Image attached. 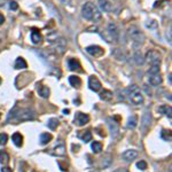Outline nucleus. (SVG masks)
<instances>
[{"instance_id":"obj_1","label":"nucleus","mask_w":172,"mask_h":172,"mask_svg":"<svg viewBox=\"0 0 172 172\" xmlns=\"http://www.w3.org/2000/svg\"><path fill=\"white\" fill-rule=\"evenodd\" d=\"M36 118V111L32 108H23L20 109L17 106H14V108L9 111V115L7 117V122L12 121H17V122H23V121H32Z\"/></svg>"},{"instance_id":"obj_2","label":"nucleus","mask_w":172,"mask_h":172,"mask_svg":"<svg viewBox=\"0 0 172 172\" xmlns=\"http://www.w3.org/2000/svg\"><path fill=\"white\" fill-rule=\"evenodd\" d=\"M81 15L84 19L89 20V21H94L98 22L101 20V13L98 9L97 6L92 3H85L81 7Z\"/></svg>"},{"instance_id":"obj_3","label":"nucleus","mask_w":172,"mask_h":172,"mask_svg":"<svg viewBox=\"0 0 172 172\" xmlns=\"http://www.w3.org/2000/svg\"><path fill=\"white\" fill-rule=\"evenodd\" d=\"M127 35H129V38L132 40V43H133V45L135 47H139V46H141L145 43V35H143V32L135 25H131L127 29Z\"/></svg>"},{"instance_id":"obj_4","label":"nucleus","mask_w":172,"mask_h":172,"mask_svg":"<svg viewBox=\"0 0 172 172\" xmlns=\"http://www.w3.org/2000/svg\"><path fill=\"white\" fill-rule=\"evenodd\" d=\"M102 37L108 41V43H117L119 39V30L115 23H109L107 25V29L102 33Z\"/></svg>"},{"instance_id":"obj_5","label":"nucleus","mask_w":172,"mask_h":172,"mask_svg":"<svg viewBox=\"0 0 172 172\" xmlns=\"http://www.w3.org/2000/svg\"><path fill=\"white\" fill-rule=\"evenodd\" d=\"M129 99H130V101H131L133 105H135V106L141 105V103L143 102V95H142V93L140 92V90L135 85H133L132 89H130Z\"/></svg>"},{"instance_id":"obj_6","label":"nucleus","mask_w":172,"mask_h":172,"mask_svg":"<svg viewBox=\"0 0 172 172\" xmlns=\"http://www.w3.org/2000/svg\"><path fill=\"white\" fill-rule=\"evenodd\" d=\"M53 46H54V49L57 54L62 55L64 52H65V48H67V44H65V40L63 38H56L54 41H52Z\"/></svg>"},{"instance_id":"obj_7","label":"nucleus","mask_w":172,"mask_h":172,"mask_svg":"<svg viewBox=\"0 0 172 172\" xmlns=\"http://www.w3.org/2000/svg\"><path fill=\"white\" fill-rule=\"evenodd\" d=\"M146 60L153 65V64H158L161 63V55L158 52L156 51H149L147 54H146Z\"/></svg>"},{"instance_id":"obj_8","label":"nucleus","mask_w":172,"mask_h":172,"mask_svg":"<svg viewBox=\"0 0 172 172\" xmlns=\"http://www.w3.org/2000/svg\"><path fill=\"white\" fill-rule=\"evenodd\" d=\"M86 52H87L90 55L94 56V57H99L101 55L105 54V49L98 45H92V46H89L86 47Z\"/></svg>"},{"instance_id":"obj_9","label":"nucleus","mask_w":172,"mask_h":172,"mask_svg":"<svg viewBox=\"0 0 172 172\" xmlns=\"http://www.w3.org/2000/svg\"><path fill=\"white\" fill-rule=\"evenodd\" d=\"M90 122V116L84 113H77L75 116V124L78 126H83Z\"/></svg>"},{"instance_id":"obj_10","label":"nucleus","mask_w":172,"mask_h":172,"mask_svg":"<svg viewBox=\"0 0 172 172\" xmlns=\"http://www.w3.org/2000/svg\"><path fill=\"white\" fill-rule=\"evenodd\" d=\"M89 86H90V89L94 92H98L101 90V81L95 77V76H91L89 78Z\"/></svg>"},{"instance_id":"obj_11","label":"nucleus","mask_w":172,"mask_h":172,"mask_svg":"<svg viewBox=\"0 0 172 172\" xmlns=\"http://www.w3.org/2000/svg\"><path fill=\"white\" fill-rule=\"evenodd\" d=\"M107 124H108V126H109V130H110V133H111L113 138H116V137L118 135V133H119V126H118V123H116L115 121L108 118V119H107Z\"/></svg>"},{"instance_id":"obj_12","label":"nucleus","mask_w":172,"mask_h":172,"mask_svg":"<svg viewBox=\"0 0 172 172\" xmlns=\"http://www.w3.org/2000/svg\"><path fill=\"white\" fill-rule=\"evenodd\" d=\"M138 156V151L134 150V149H129V150H125L123 154H122V158L126 162H131L133 161L134 158H137Z\"/></svg>"},{"instance_id":"obj_13","label":"nucleus","mask_w":172,"mask_h":172,"mask_svg":"<svg viewBox=\"0 0 172 172\" xmlns=\"http://www.w3.org/2000/svg\"><path fill=\"white\" fill-rule=\"evenodd\" d=\"M98 3H99V7L102 12L110 13L113 11V5L110 4V1H108V0H98Z\"/></svg>"},{"instance_id":"obj_14","label":"nucleus","mask_w":172,"mask_h":172,"mask_svg":"<svg viewBox=\"0 0 172 172\" xmlns=\"http://www.w3.org/2000/svg\"><path fill=\"white\" fill-rule=\"evenodd\" d=\"M151 123V114L149 111H145V114L142 115V118H141V126L143 130H146L147 127H149Z\"/></svg>"},{"instance_id":"obj_15","label":"nucleus","mask_w":172,"mask_h":172,"mask_svg":"<svg viewBox=\"0 0 172 172\" xmlns=\"http://www.w3.org/2000/svg\"><path fill=\"white\" fill-rule=\"evenodd\" d=\"M68 68L71 70V71H80L81 69V65L80 63L76 60V59H69L68 60Z\"/></svg>"},{"instance_id":"obj_16","label":"nucleus","mask_w":172,"mask_h":172,"mask_svg":"<svg viewBox=\"0 0 172 172\" xmlns=\"http://www.w3.org/2000/svg\"><path fill=\"white\" fill-rule=\"evenodd\" d=\"M162 81H163V79H162V77H161L159 73L150 75V77H149V83H150L153 86H158V85L162 84Z\"/></svg>"},{"instance_id":"obj_17","label":"nucleus","mask_w":172,"mask_h":172,"mask_svg":"<svg viewBox=\"0 0 172 172\" xmlns=\"http://www.w3.org/2000/svg\"><path fill=\"white\" fill-rule=\"evenodd\" d=\"M54 154L57 155V156H63V155L65 154V145H64V142L61 141L59 145L55 146V148H54Z\"/></svg>"},{"instance_id":"obj_18","label":"nucleus","mask_w":172,"mask_h":172,"mask_svg":"<svg viewBox=\"0 0 172 172\" xmlns=\"http://www.w3.org/2000/svg\"><path fill=\"white\" fill-rule=\"evenodd\" d=\"M31 40H32V43H33L35 45L39 44V43L43 40V37H41L40 32L37 31V30H33V31L31 32Z\"/></svg>"},{"instance_id":"obj_19","label":"nucleus","mask_w":172,"mask_h":172,"mask_svg":"<svg viewBox=\"0 0 172 172\" xmlns=\"http://www.w3.org/2000/svg\"><path fill=\"white\" fill-rule=\"evenodd\" d=\"M27 67H28V64H27V62H25V60L23 57H17L16 59V61L14 63V68L15 69H25Z\"/></svg>"},{"instance_id":"obj_20","label":"nucleus","mask_w":172,"mask_h":172,"mask_svg":"<svg viewBox=\"0 0 172 172\" xmlns=\"http://www.w3.org/2000/svg\"><path fill=\"white\" fill-rule=\"evenodd\" d=\"M12 140H13V142H14L17 147H21V146L23 145V137H22L21 133H19V132H16V133L13 134Z\"/></svg>"},{"instance_id":"obj_21","label":"nucleus","mask_w":172,"mask_h":172,"mask_svg":"<svg viewBox=\"0 0 172 172\" xmlns=\"http://www.w3.org/2000/svg\"><path fill=\"white\" fill-rule=\"evenodd\" d=\"M100 99L103 101H110L113 99V92L109 90H103L100 93Z\"/></svg>"},{"instance_id":"obj_22","label":"nucleus","mask_w":172,"mask_h":172,"mask_svg":"<svg viewBox=\"0 0 172 172\" xmlns=\"http://www.w3.org/2000/svg\"><path fill=\"white\" fill-rule=\"evenodd\" d=\"M69 83H70L71 86H73V87H79V86L81 85V80L77 76H70L69 77Z\"/></svg>"},{"instance_id":"obj_23","label":"nucleus","mask_w":172,"mask_h":172,"mask_svg":"<svg viewBox=\"0 0 172 172\" xmlns=\"http://www.w3.org/2000/svg\"><path fill=\"white\" fill-rule=\"evenodd\" d=\"M38 93L41 98H48L49 97V89L46 86H39L38 87Z\"/></svg>"},{"instance_id":"obj_24","label":"nucleus","mask_w":172,"mask_h":172,"mask_svg":"<svg viewBox=\"0 0 172 172\" xmlns=\"http://www.w3.org/2000/svg\"><path fill=\"white\" fill-rule=\"evenodd\" d=\"M52 139H53V137L49 133H41L40 134V143L41 145H47Z\"/></svg>"},{"instance_id":"obj_25","label":"nucleus","mask_w":172,"mask_h":172,"mask_svg":"<svg viewBox=\"0 0 172 172\" xmlns=\"http://www.w3.org/2000/svg\"><path fill=\"white\" fill-rule=\"evenodd\" d=\"M137 125H138V117L137 116H131L127 121V127L133 130V129L137 127Z\"/></svg>"},{"instance_id":"obj_26","label":"nucleus","mask_w":172,"mask_h":172,"mask_svg":"<svg viewBox=\"0 0 172 172\" xmlns=\"http://www.w3.org/2000/svg\"><path fill=\"white\" fill-rule=\"evenodd\" d=\"M59 125V119L57 118H51L48 119V123H47V126L51 129V130H55Z\"/></svg>"},{"instance_id":"obj_27","label":"nucleus","mask_w":172,"mask_h":172,"mask_svg":"<svg viewBox=\"0 0 172 172\" xmlns=\"http://www.w3.org/2000/svg\"><path fill=\"white\" fill-rule=\"evenodd\" d=\"M9 162V155L6 151H0V163L7 164Z\"/></svg>"},{"instance_id":"obj_28","label":"nucleus","mask_w":172,"mask_h":172,"mask_svg":"<svg viewBox=\"0 0 172 172\" xmlns=\"http://www.w3.org/2000/svg\"><path fill=\"white\" fill-rule=\"evenodd\" d=\"M134 61H135V63L137 64H143V62H145V59H143V56H142V54L140 53V52H137L135 54H134Z\"/></svg>"},{"instance_id":"obj_29","label":"nucleus","mask_w":172,"mask_h":172,"mask_svg":"<svg viewBox=\"0 0 172 172\" xmlns=\"http://www.w3.org/2000/svg\"><path fill=\"white\" fill-rule=\"evenodd\" d=\"M92 149H93V151L94 153H100L101 150H102V143L101 142H99V141H94L93 143H92Z\"/></svg>"},{"instance_id":"obj_30","label":"nucleus","mask_w":172,"mask_h":172,"mask_svg":"<svg viewBox=\"0 0 172 172\" xmlns=\"http://www.w3.org/2000/svg\"><path fill=\"white\" fill-rule=\"evenodd\" d=\"M80 138H81V140L83 141H85V142H89V141H91L92 140V133L90 132V131H86V132H84V134H81V135H79Z\"/></svg>"},{"instance_id":"obj_31","label":"nucleus","mask_w":172,"mask_h":172,"mask_svg":"<svg viewBox=\"0 0 172 172\" xmlns=\"http://www.w3.org/2000/svg\"><path fill=\"white\" fill-rule=\"evenodd\" d=\"M161 137L162 139H164L165 141H171V131H166V130H162L161 132Z\"/></svg>"},{"instance_id":"obj_32","label":"nucleus","mask_w":172,"mask_h":172,"mask_svg":"<svg viewBox=\"0 0 172 172\" xmlns=\"http://www.w3.org/2000/svg\"><path fill=\"white\" fill-rule=\"evenodd\" d=\"M149 75H155V73H159V65L158 64H153L149 70H148Z\"/></svg>"},{"instance_id":"obj_33","label":"nucleus","mask_w":172,"mask_h":172,"mask_svg":"<svg viewBox=\"0 0 172 172\" xmlns=\"http://www.w3.org/2000/svg\"><path fill=\"white\" fill-rule=\"evenodd\" d=\"M8 141V135L6 133H0V146H5Z\"/></svg>"},{"instance_id":"obj_34","label":"nucleus","mask_w":172,"mask_h":172,"mask_svg":"<svg viewBox=\"0 0 172 172\" xmlns=\"http://www.w3.org/2000/svg\"><path fill=\"white\" fill-rule=\"evenodd\" d=\"M137 166H138L140 170H142V171H143V170H146V169H147V163H146L145 161H139V162L137 163Z\"/></svg>"},{"instance_id":"obj_35","label":"nucleus","mask_w":172,"mask_h":172,"mask_svg":"<svg viewBox=\"0 0 172 172\" xmlns=\"http://www.w3.org/2000/svg\"><path fill=\"white\" fill-rule=\"evenodd\" d=\"M9 8H11L12 11H16V9L19 8L17 3H16V1H11V3H9Z\"/></svg>"},{"instance_id":"obj_36","label":"nucleus","mask_w":172,"mask_h":172,"mask_svg":"<svg viewBox=\"0 0 172 172\" xmlns=\"http://www.w3.org/2000/svg\"><path fill=\"white\" fill-rule=\"evenodd\" d=\"M171 111H172V109H171V107H166V110H165V115L171 119Z\"/></svg>"},{"instance_id":"obj_37","label":"nucleus","mask_w":172,"mask_h":172,"mask_svg":"<svg viewBox=\"0 0 172 172\" xmlns=\"http://www.w3.org/2000/svg\"><path fill=\"white\" fill-rule=\"evenodd\" d=\"M1 172H12V169L8 167V166H5V167L1 169Z\"/></svg>"},{"instance_id":"obj_38","label":"nucleus","mask_w":172,"mask_h":172,"mask_svg":"<svg viewBox=\"0 0 172 172\" xmlns=\"http://www.w3.org/2000/svg\"><path fill=\"white\" fill-rule=\"evenodd\" d=\"M4 22H5V17L3 14H0V24H3Z\"/></svg>"},{"instance_id":"obj_39","label":"nucleus","mask_w":172,"mask_h":172,"mask_svg":"<svg viewBox=\"0 0 172 172\" xmlns=\"http://www.w3.org/2000/svg\"><path fill=\"white\" fill-rule=\"evenodd\" d=\"M114 172H124V170H122V169H118V170H116V171H114Z\"/></svg>"},{"instance_id":"obj_40","label":"nucleus","mask_w":172,"mask_h":172,"mask_svg":"<svg viewBox=\"0 0 172 172\" xmlns=\"http://www.w3.org/2000/svg\"><path fill=\"white\" fill-rule=\"evenodd\" d=\"M68 113H69V110H68V109H64V110H63V114H65V115H67Z\"/></svg>"},{"instance_id":"obj_41","label":"nucleus","mask_w":172,"mask_h":172,"mask_svg":"<svg viewBox=\"0 0 172 172\" xmlns=\"http://www.w3.org/2000/svg\"><path fill=\"white\" fill-rule=\"evenodd\" d=\"M0 84H1V78H0Z\"/></svg>"},{"instance_id":"obj_42","label":"nucleus","mask_w":172,"mask_h":172,"mask_svg":"<svg viewBox=\"0 0 172 172\" xmlns=\"http://www.w3.org/2000/svg\"><path fill=\"white\" fill-rule=\"evenodd\" d=\"M0 118H1V114H0Z\"/></svg>"},{"instance_id":"obj_43","label":"nucleus","mask_w":172,"mask_h":172,"mask_svg":"<svg viewBox=\"0 0 172 172\" xmlns=\"http://www.w3.org/2000/svg\"><path fill=\"white\" fill-rule=\"evenodd\" d=\"M32 172H36V171H32Z\"/></svg>"}]
</instances>
